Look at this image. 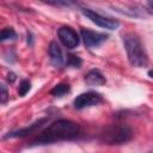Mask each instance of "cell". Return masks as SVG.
Instances as JSON below:
<instances>
[{"label":"cell","mask_w":153,"mask_h":153,"mask_svg":"<svg viewBox=\"0 0 153 153\" xmlns=\"http://www.w3.org/2000/svg\"><path fill=\"white\" fill-rule=\"evenodd\" d=\"M80 135V127L78 123L69 120H57L49 124L44 130H42L32 141L31 146L48 145L57 141L72 140Z\"/></svg>","instance_id":"6da1fadb"},{"label":"cell","mask_w":153,"mask_h":153,"mask_svg":"<svg viewBox=\"0 0 153 153\" xmlns=\"http://www.w3.org/2000/svg\"><path fill=\"white\" fill-rule=\"evenodd\" d=\"M123 44L129 62L135 67H145L148 63V56L145 47L136 33L128 32L123 35Z\"/></svg>","instance_id":"7a4b0ae2"},{"label":"cell","mask_w":153,"mask_h":153,"mask_svg":"<svg viewBox=\"0 0 153 153\" xmlns=\"http://www.w3.org/2000/svg\"><path fill=\"white\" fill-rule=\"evenodd\" d=\"M133 137V130L127 124H111L106 127L102 134L100 140L108 145H122Z\"/></svg>","instance_id":"3957f363"},{"label":"cell","mask_w":153,"mask_h":153,"mask_svg":"<svg viewBox=\"0 0 153 153\" xmlns=\"http://www.w3.org/2000/svg\"><path fill=\"white\" fill-rule=\"evenodd\" d=\"M81 12L84 13V16H86L92 23H94L96 25L100 26V27H104V29H109V30H115L120 26V23L115 19H111V18H108V17H104L94 11H91L88 8H81Z\"/></svg>","instance_id":"277c9868"},{"label":"cell","mask_w":153,"mask_h":153,"mask_svg":"<svg viewBox=\"0 0 153 153\" xmlns=\"http://www.w3.org/2000/svg\"><path fill=\"white\" fill-rule=\"evenodd\" d=\"M100 102H102L100 93L94 92V91H88V92H84V93H80L79 96H76V98L73 100V105L75 109L80 110V109L97 105Z\"/></svg>","instance_id":"5b68a950"},{"label":"cell","mask_w":153,"mask_h":153,"mask_svg":"<svg viewBox=\"0 0 153 153\" xmlns=\"http://www.w3.org/2000/svg\"><path fill=\"white\" fill-rule=\"evenodd\" d=\"M80 35L87 48H97L108 39V35L103 32H97L90 29H85V27L80 29Z\"/></svg>","instance_id":"8992f818"},{"label":"cell","mask_w":153,"mask_h":153,"mask_svg":"<svg viewBox=\"0 0 153 153\" xmlns=\"http://www.w3.org/2000/svg\"><path fill=\"white\" fill-rule=\"evenodd\" d=\"M57 36H59L61 43L68 49L76 48L80 42V38H79L76 31L73 30L71 26H61L57 30Z\"/></svg>","instance_id":"52a82bcc"},{"label":"cell","mask_w":153,"mask_h":153,"mask_svg":"<svg viewBox=\"0 0 153 153\" xmlns=\"http://www.w3.org/2000/svg\"><path fill=\"white\" fill-rule=\"evenodd\" d=\"M48 53H49L50 62L55 68H62L65 66L66 60H65L63 53H62L60 45L57 44V42H55V41L50 42L49 48H48Z\"/></svg>","instance_id":"ba28073f"},{"label":"cell","mask_w":153,"mask_h":153,"mask_svg":"<svg viewBox=\"0 0 153 153\" xmlns=\"http://www.w3.org/2000/svg\"><path fill=\"white\" fill-rule=\"evenodd\" d=\"M48 118L44 117V118H41L38 120L37 122L30 124L29 127H25L23 129H19V130H16V131H12V133H8L7 135L4 136V139H10V137H24V136H27V135H31L33 133H36L39 128H42L45 123H47Z\"/></svg>","instance_id":"9c48e42d"},{"label":"cell","mask_w":153,"mask_h":153,"mask_svg":"<svg viewBox=\"0 0 153 153\" xmlns=\"http://www.w3.org/2000/svg\"><path fill=\"white\" fill-rule=\"evenodd\" d=\"M85 82L88 86H102L106 82V80L98 69H92L85 74Z\"/></svg>","instance_id":"30bf717a"},{"label":"cell","mask_w":153,"mask_h":153,"mask_svg":"<svg viewBox=\"0 0 153 153\" xmlns=\"http://www.w3.org/2000/svg\"><path fill=\"white\" fill-rule=\"evenodd\" d=\"M69 90H71V87L68 84H59L50 90V94L54 97H61V96L68 93Z\"/></svg>","instance_id":"8fae6325"},{"label":"cell","mask_w":153,"mask_h":153,"mask_svg":"<svg viewBox=\"0 0 153 153\" xmlns=\"http://www.w3.org/2000/svg\"><path fill=\"white\" fill-rule=\"evenodd\" d=\"M17 38V33L13 27H4L0 33V41H7V39H14Z\"/></svg>","instance_id":"7c38bea8"},{"label":"cell","mask_w":153,"mask_h":153,"mask_svg":"<svg viewBox=\"0 0 153 153\" xmlns=\"http://www.w3.org/2000/svg\"><path fill=\"white\" fill-rule=\"evenodd\" d=\"M67 66H71V67H74V68H80L82 61L79 56H75V55H68L67 57V61H66Z\"/></svg>","instance_id":"4fadbf2b"},{"label":"cell","mask_w":153,"mask_h":153,"mask_svg":"<svg viewBox=\"0 0 153 153\" xmlns=\"http://www.w3.org/2000/svg\"><path fill=\"white\" fill-rule=\"evenodd\" d=\"M30 88H31V82L29 81V80H22L20 81V84H19V88H18V93H19V96H22V97H24L29 91H30Z\"/></svg>","instance_id":"5bb4252c"},{"label":"cell","mask_w":153,"mask_h":153,"mask_svg":"<svg viewBox=\"0 0 153 153\" xmlns=\"http://www.w3.org/2000/svg\"><path fill=\"white\" fill-rule=\"evenodd\" d=\"M8 99V93H7V90L5 87V85H1V103L5 104Z\"/></svg>","instance_id":"9a60e30c"},{"label":"cell","mask_w":153,"mask_h":153,"mask_svg":"<svg viewBox=\"0 0 153 153\" xmlns=\"http://www.w3.org/2000/svg\"><path fill=\"white\" fill-rule=\"evenodd\" d=\"M16 79H17V75H16L14 73H12V72H10V73L7 74V81H8L10 84H12V82H14V81H16Z\"/></svg>","instance_id":"2e32d148"},{"label":"cell","mask_w":153,"mask_h":153,"mask_svg":"<svg viewBox=\"0 0 153 153\" xmlns=\"http://www.w3.org/2000/svg\"><path fill=\"white\" fill-rule=\"evenodd\" d=\"M148 75H149L152 79H153V71H149V72H148Z\"/></svg>","instance_id":"e0dca14e"},{"label":"cell","mask_w":153,"mask_h":153,"mask_svg":"<svg viewBox=\"0 0 153 153\" xmlns=\"http://www.w3.org/2000/svg\"><path fill=\"white\" fill-rule=\"evenodd\" d=\"M151 6H152V8H153V2H151Z\"/></svg>","instance_id":"ac0fdd59"}]
</instances>
